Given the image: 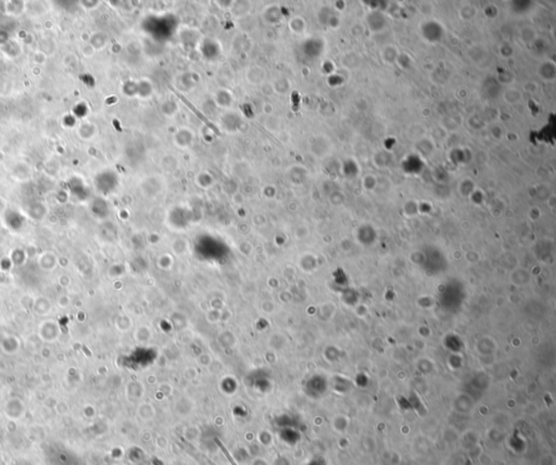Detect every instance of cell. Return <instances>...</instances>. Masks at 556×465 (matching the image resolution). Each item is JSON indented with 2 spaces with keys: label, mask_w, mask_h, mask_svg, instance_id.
I'll return each mask as SVG.
<instances>
[{
  "label": "cell",
  "mask_w": 556,
  "mask_h": 465,
  "mask_svg": "<svg viewBox=\"0 0 556 465\" xmlns=\"http://www.w3.org/2000/svg\"><path fill=\"white\" fill-rule=\"evenodd\" d=\"M170 88L172 89V91H173V93H174V95H175L176 97H178V98H180V99L182 100V103H183L184 105H186V106H188V108H189V109L192 111V112H193V113H195V114L198 116V118H199V119L202 121V122H204V123L206 125V127H209L210 129L213 130V132H214L216 135H220V130H219V128H217V127H216V125H215L213 122H211V121H210L209 119H207V118H206V116L204 113H202L199 109H198V108H197V106H193V105L191 104V101H190L189 99H187L185 96H184L182 93H180V91H177V90H174L171 86H170Z\"/></svg>",
  "instance_id": "6da1fadb"
},
{
  "label": "cell",
  "mask_w": 556,
  "mask_h": 465,
  "mask_svg": "<svg viewBox=\"0 0 556 465\" xmlns=\"http://www.w3.org/2000/svg\"><path fill=\"white\" fill-rule=\"evenodd\" d=\"M217 444H219L220 448L222 449V451H224V453H225V455H226V457H227V459H228V461H229L231 464H233V465H237V464H236V462H235V461H234V460H233V458H231V455H230L228 452H227V450H226V448L224 447V445H223V444H222L220 442H217Z\"/></svg>",
  "instance_id": "7a4b0ae2"
}]
</instances>
